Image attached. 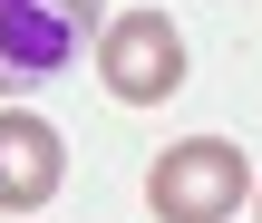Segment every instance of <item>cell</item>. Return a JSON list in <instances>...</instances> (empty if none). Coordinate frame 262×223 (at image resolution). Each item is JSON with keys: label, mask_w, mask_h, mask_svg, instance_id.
I'll list each match as a JSON object with an SVG mask.
<instances>
[{"label": "cell", "mask_w": 262, "mask_h": 223, "mask_svg": "<svg viewBox=\"0 0 262 223\" xmlns=\"http://www.w3.org/2000/svg\"><path fill=\"white\" fill-rule=\"evenodd\" d=\"M243 194H253V155H243L233 136H185V146H165V155L146 165L156 223H233Z\"/></svg>", "instance_id": "6da1fadb"}, {"label": "cell", "mask_w": 262, "mask_h": 223, "mask_svg": "<svg viewBox=\"0 0 262 223\" xmlns=\"http://www.w3.org/2000/svg\"><path fill=\"white\" fill-rule=\"evenodd\" d=\"M97 78H107L117 107L175 97V87H185V29H175L165 10H117V19H97Z\"/></svg>", "instance_id": "7a4b0ae2"}, {"label": "cell", "mask_w": 262, "mask_h": 223, "mask_svg": "<svg viewBox=\"0 0 262 223\" xmlns=\"http://www.w3.org/2000/svg\"><path fill=\"white\" fill-rule=\"evenodd\" d=\"M107 0H0V87H49L97 39Z\"/></svg>", "instance_id": "3957f363"}, {"label": "cell", "mask_w": 262, "mask_h": 223, "mask_svg": "<svg viewBox=\"0 0 262 223\" xmlns=\"http://www.w3.org/2000/svg\"><path fill=\"white\" fill-rule=\"evenodd\" d=\"M68 185V136L39 107H0V214H39Z\"/></svg>", "instance_id": "277c9868"}, {"label": "cell", "mask_w": 262, "mask_h": 223, "mask_svg": "<svg viewBox=\"0 0 262 223\" xmlns=\"http://www.w3.org/2000/svg\"><path fill=\"white\" fill-rule=\"evenodd\" d=\"M253 214H262V185H253Z\"/></svg>", "instance_id": "5b68a950"}, {"label": "cell", "mask_w": 262, "mask_h": 223, "mask_svg": "<svg viewBox=\"0 0 262 223\" xmlns=\"http://www.w3.org/2000/svg\"><path fill=\"white\" fill-rule=\"evenodd\" d=\"M0 223H29V214H0Z\"/></svg>", "instance_id": "8992f818"}]
</instances>
